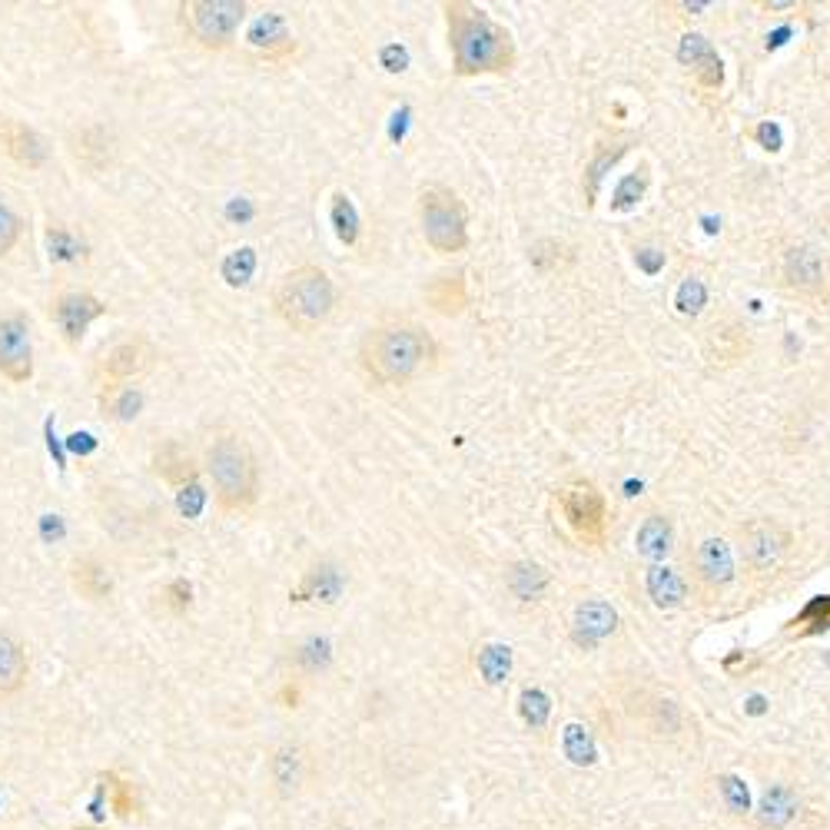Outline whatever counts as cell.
<instances>
[{
    "label": "cell",
    "mask_w": 830,
    "mask_h": 830,
    "mask_svg": "<svg viewBox=\"0 0 830 830\" xmlns=\"http://www.w3.org/2000/svg\"><path fill=\"white\" fill-rule=\"evenodd\" d=\"M356 359L372 386L402 389L432 366L435 339L412 319H382L362 336Z\"/></svg>",
    "instance_id": "obj_1"
},
{
    "label": "cell",
    "mask_w": 830,
    "mask_h": 830,
    "mask_svg": "<svg viewBox=\"0 0 830 830\" xmlns=\"http://www.w3.org/2000/svg\"><path fill=\"white\" fill-rule=\"evenodd\" d=\"M445 27H449L452 70L459 77L508 74L518 60L512 34L469 0H445Z\"/></svg>",
    "instance_id": "obj_2"
},
{
    "label": "cell",
    "mask_w": 830,
    "mask_h": 830,
    "mask_svg": "<svg viewBox=\"0 0 830 830\" xmlns=\"http://www.w3.org/2000/svg\"><path fill=\"white\" fill-rule=\"evenodd\" d=\"M200 465L223 515H249L259 505V459L243 432L216 429L203 445Z\"/></svg>",
    "instance_id": "obj_3"
},
{
    "label": "cell",
    "mask_w": 830,
    "mask_h": 830,
    "mask_svg": "<svg viewBox=\"0 0 830 830\" xmlns=\"http://www.w3.org/2000/svg\"><path fill=\"white\" fill-rule=\"evenodd\" d=\"M339 303V289L323 266L303 263L279 279L273 289V316L293 332L323 329Z\"/></svg>",
    "instance_id": "obj_4"
},
{
    "label": "cell",
    "mask_w": 830,
    "mask_h": 830,
    "mask_svg": "<svg viewBox=\"0 0 830 830\" xmlns=\"http://www.w3.org/2000/svg\"><path fill=\"white\" fill-rule=\"evenodd\" d=\"M246 10V0H180L176 27L186 37V44H193L203 54H226L236 47Z\"/></svg>",
    "instance_id": "obj_5"
},
{
    "label": "cell",
    "mask_w": 830,
    "mask_h": 830,
    "mask_svg": "<svg viewBox=\"0 0 830 830\" xmlns=\"http://www.w3.org/2000/svg\"><path fill=\"white\" fill-rule=\"evenodd\" d=\"M419 223L435 253L452 256L469 246V210L449 186L432 183L419 193Z\"/></svg>",
    "instance_id": "obj_6"
},
{
    "label": "cell",
    "mask_w": 830,
    "mask_h": 830,
    "mask_svg": "<svg viewBox=\"0 0 830 830\" xmlns=\"http://www.w3.org/2000/svg\"><path fill=\"white\" fill-rule=\"evenodd\" d=\"M110 313L107 299H100L87 286H57L47 299V319L54 323L60 342L67 349H80L93 323Z\"/></svg>",
    "instance_id": "obj_7"
},
{
    "label": "cell",
    "mask_w": 830,
    "mask_h": 830,
    "mask_svg": "<svg viewBox=\"0 0 830 830\" xmlns=\"http://www.w3.org/2000/svg\"><path fill=\"white\" fill-rule=\"evenodd\" d=\"M160 352L150 336L143 332H127V336L113 339L107 349L93 362V386H133L147 372L157 366Z\"/></svg>",
    "instance_id": "obj_8"
},
{
    "label": "cell",
    "mask_w": 830,
    "mask_h": 830,
    "mask_svg": "<svg viewBox=\"0 0 830 830\" xmlns=\"http://www.w3.org/2000/svg\"><path fill=\"white\" fill-rule=\"evenodd\" d=\"M558 505H562L565 525L581 545L601 548L608 538V502L591 482H568L558 489Z\"/></svg>",
    "instance_id": "obj_9"
},
{
    "label": "cell",
    "mask_w": 830,
    "mask_h": 830,
    "mask_svg": "<svg viewBox=\"0 0 830 830\" xmlns=\"http://www.w3.org/2000/svg\"><path fill=\"white\" fill-rule=\"evenodd\" d=\"M34 372V323L24 309H4L0 313V379H7L10 386H27Z\"/></svg>",
    "instance_id": "obj_10"
},
{
    "label": "cell",
    "mask_w": 830,
    "mask_h": 830,
    "mask_svg": "<svg viewBox=\"0 0 830 830\" xmlns=\"http://www.w3.org/2000/svg\"><path fill=\"white\" fill-rule=\"evenodd\" d=\"M777 283L801 299H824L830 289L827 259L814 243H787L777 253Z\"/></svg>",
    "instance_id": "obj_11"
},
{
    "label": "cell",
    "mask_w": 830,
    "mask_h": 830,
    "mask_svg": "<svg viewBox=\"0 0 830 830\" xmlns=\"http://www.w3.org/2000/svg\"><path fill=\"white\" fill-rule=\"evenodd\" d=\"M794 545V535L774 518H751L741 525V555L744 565L754 575H771L784 565L787 552Z\"/></svg>",
    "instance_id": "obj_12"
},
{
    "label": "cell",
    "mask_w": 830,
    "mask_h": 830,
    "mask_svg": "<svg viewBox=\"0 0 830 830\" xmlns=\"http://www.w3.org/2000/svg\"><path fill=\"white\" fill-rule=\"evenodd\" d=\"M246 54L259 60V64H273V67H286L293 64L299 54V40L289 27V20L276 10H266L259 14L253 24L246 30Z\"/></svg>",
    "instance_id": "obj_13"
},
{
    "label": "cell",
    "mask_w": 830,
    "mask_h": 830,
    "mask_svg": "<svg viewBox=\"0 0 830 830\" xmlns=\"http://www.w3.org/2000/svg\"><path fill=\"white\" fill-rule=\"evenodd\" d=\"M0 150L10 163H17L20 170H44L54 157V143H50L37 127H30L27 120L0 113Z\"/></svg>",
    "instance_id": "obj_14"
},
{
    "label": "cell",
    "mask_w": 830,
    "mask_h": 830,
    "mask_svg": "<svg viewBox=\"0 0 830 830\" xmlns=\"http://www.w3.org/2000/svg\"><path fill=\"white\" fill-rule=\"evenodd\" d=\"M150 472L170 489H186V485L193 489L203 475V465L180 439H166L150 452Z\"/></svg>",
    "instance_id": "obj_15"
},
{
    "label": "cell",
    "mask_w": 830,
    "mask_h": 830,
    "mask_svg": "<svg viewBox=\"0 0 830 830\" xmlns=\"http://www.w3.org/2000/svg\"><path fill=\"white\" fill-rule=\"evenodd\" d=\"M694 581L704 591H724L734 581V558L724 538H704L691 555Z\"/></svg>",
    "instance_id": "obj_16"
},
{
    "label": "cell",
    "mask_w": 830,
    "mask_h": 830,
    "mask_svg": "<svg viewBox=\"0 0 830 830\" xmlns=\"http://www.w3.org/2000/svg\"><path fill=\"white\" fill-rule=\"evenodd\" d=\"M269 784H273V794L283 797V801H293V797L303 791L306 784V751L299 744H279L273 754H269Z\"/></svg>",
    "instance_id": "obj_17"
},
{
    "label": "cell",
    "mask_w": 830,
    "mask_h": 830,
    "mask_svg": "<svg viewBox=\"0 0 830 830\" xmlns=\"http://www.w3.org/2000/svg\"><path fill=\"white\" fill-rule=\"evenodd\" d=\"M678 60L681 67L691 70V77L701 83L704 90H721L724 83V64L718 57V50L708 37L701 34H684L678 44Z\"/></svg>",
    "instance_id": "obj_18"
},
{
    "label": "cell",
    "mask_w": 830,
    "mask_h": 830,
    "mask_svg": "<svg viewBox=\"0 0 830 830\" xmlns=\"http://www.w3.org/2000/svg\"><path fill=\"white\" fill-rule=\"evenodd\" d=\"M30 678V651L24 638L10 628H0V701L17 698Z\"/></svg>",
    "instance_id": "obj_19"
},
{
    "label": "cell",
    "mask_w": 830,
    "mask_h": 830,
    "mask_svg": "<svg viewBox=\"0 0 830 830\" xmlns=\"http://www.w3.org/2000/svg\"><path fill=\"white\" fill-rule=\"evenodd\" d=\"M67 575H70V585H74V591L83 601H107V598H113V588H117L110 565L97 555H77L74 562H70Z\"/></svg>",
    "instance_id": "obj_20"
},
{
    "label": "cell",
    "mask_w": 830,
    "mask_h": 830,
    "mask_svg": "<svg viewBox=\"0 0 830 830\" xmlns=\"http://www.w3.org/2000/svg\"><path fill=\"white\" fill-rule=\"evenodd\" d=\"M618 625V615H615V608L608 605V601H601V598H591V601H581V605L575 608V641L578 645H598V641H605L611 631H615Z\"/></svg>",
    "instance_id": "obj_21"
},
{
    "label": "cell",
    "mask_w": 830,
    "mask_h": 830,
    "mask_svg": "<svg viewBox=\"0 0 830 830\" xmlns=\"http://www.w3.org/2000/svg\"><path fill=\"white\" fill-rule=\"evenodd\" d=\"M97 406L107 422H133L147 406V396L137 382L133 386H103L97 389Z\"/></svg>",
    "instance_id": "obj_22"
},
{
    "label": "cell",
    "mask_w": 830,
    "mask_h": 830,
    "mask_svg": "<svg viewBox=\"0 0 830 830\" xmlns=\"http://www.w3.org/2000/svg\"><path fill=\"white\" fill-rule=\"evenodd\" d=\"M47 256L57 266H83L90 259V243L67 223L47 226Z\"/></svg>",
    "instance_id": "obj_23"
},
{
    "label": "cell",
    "mask_w": 830,
    "mask_h": 830,
    "mask_svg": "<svg viewBox=\"0 0 830 830\" xmlns=\"http://www.w3.org/2000/svg\"><path fill=\"white\" fill-rule=\"evenodd\" d=\"M505 585L518 601H535L545 595L548 585H552V575H548V568L538 562H515L505 572Z\"/></svg>",
    "instance_id": "obj_24"
},
{
    "label": "cell",
    "mask_w": 830,
    "mask_h": 830,
    "mask_svg": "<svg viewBox=\"0 0 830 830\" xmlns=\"http://www.w3.org/2000/svg\"><path fill=\"white\" fill-rule=\"evenodd\" d=\"M674 542V528H671V518L668 515H648L645 522H641L638 535H635V548L641 558H648V562H661L664 555H668V548Z\"/></svg>",
    "instance_id": "obj_25"
},
{
    "label": "cell",
    "mask_w": 830,
    "mask_h": 830,
    "mask_svg": "<svg viewBox=\"0 0 830 830\" xmlns=\"http://www.w3.org/2000/svg\"><path fill=\"white\" fill-rule=\"evenodd\" d=\"M645 588H648V598L655 601L658 608H681L684 598H688V585H684V578L674 572V568H664V565L648 568Z\"/></svg>",
    "instance_id": "obj_26"
},
{
    "label": "cell",
    "mask_w": 830,
    "mask_h": 830,
    "mask_svg": "<svg viewBox=\"0 0 830 830\" xmlns=\"http://www.w3.org/2000/svg\"><path fill=\"white\" fill-rule=\"evenodd\" d=\"M794 811H797V801L784 784L767 787L764 797H761V824L767 830H781L794 817Z\"/></svg>",
    "instance_id": "obj_27"
},
{
    "label": "cell",
    "mask_w": 830,
    "mask_h": 830,
    "mask_svg": "<svg viewBox=\"0 0 830 830\" xmlns=\"http://www.w3.org/2000/svg\"><path fill=\"white\" fill-rule=\"evenodd\" d=\"M332 226H336V236L342 246H356L359 243V213L346 193L332 196Z\"/></svg>",
    "instance_id": "obj_28"
},
{
    "label": "cell",
    "mask_w": 830,
    "mask_h": 830,
    "mask_svg": "<svg viewBox=\"0 0 830 830\" xmlns=\"http://www.w3.org/2000/svg\"><path fill=\"white\" fill-rule=\"evenodd\" d=\"M24 233H27V220L4 200V196H0V259L14 256V249L20 246V240H24Z\"/></svg>",
    "instance_id": "obj_29"
},
{
    "label": "cell",
    "mask_w": 830,
    "mask_h": 830,
    "mask_svg": "<svg viewBox=\"0 0 830 830\" xmlns=\"http://www.w3.org/2000/svg\"><path fill=\"white\" fill-rule=\"evenodd\" d=\"M479 671L489 684H502L512 671V648L505 645H485L479 651Z\"/></svg>",
    "instance_id": "obj_30"
},
{
    "label": "cell",
    "mask_w": 830,
    "mask_h": 830,
    "mask_svg": "<svg viewBox=\"0 0 830 830\" xmlns=\"http://www.w3.org/2000/svg\"><path fill=\"white\" fill-rule=\"evenodd\" d=\"M565 757L572 764H595V757H598V751H595V741H591V734L581 728V724H568L565 728Z\"/></svg>",
    "instance_id": "obj_31"
},
{
    "label": "cell",
    "mask_w": 830,
    "mask_h": 830,
    "mask_svg": "<svg viewBox=\"0 0 830 830\" xmlns=\"http://www.w3.org/2000/svg\"><path fill=\"white\" fill-rule=\"evenodd\" d=\"M628 150V140H615L611 147H601L598 150V157L591 160L588 166V203H595V193H598V183H601V176H605L608 166H615L621 153Z\"/></svg>",
    "instance_id": "obj_32"
},
{
    "label": "cell",
    "mask_w": 830,
    "mask_h": 830,
    "mask_svg": "<svg viewBox=\"0 0 830 830\" xmlns=\"http://www.w3.org/2000/svg\"><path fill=\"white\" fill-rule=\"evenodd\" d=\"M518 708H522V718L528 728H545L548 721V711H552V704H548V694L538 691V688H525L522 698H518Z\"/></svg>",
    "instance_id": "obj_33"
},
{
    "label": "cell",
    "mask_w": 830,
    "mask_h": 830,
    "mask_svg": "<svg viewBox=\"0 0 830 830\" xmlns=\"http://www.w3.org/2000/svg\"><path fill=\"white\" fill-rule=\"evenodd\" d=\"M704 303H708V286L701 283L698 276L694 279H684L681 289H678V296H674V306H678V313L681 316H698Z\"/></svg>",
    "instance_id": "obj_34"
},
{
    "label": "cell",
    "mask_w": 830,
    "mask_h": 830,
    "mask_svg": "<svg viewBox=\"0 0 830 830\" xmlns=\"http://www.w3.org/2000/svg\"><path fill=\"white\" fill-rule=\"evenodd\" d=\"M103 781H107V794H110L113 814L127 821L130 811H133V784L130 781H120L117 774H103Z\"/></svg>",
    "instance_id": "obj_35"
},
{
    "label": "cell",
    "mask_w": 830,
    "mask_h": 830,
    "mask_svg": "<svg viewBox=\"0 0 830 830\" xmlns=\"http://www.w3.org/2000/svg\"><path fill=\"white\" fill-rule=\"evenodd\" d=\"M718 787H721V797H724V804H728L734 814H744V811H751V794H747V784L741 781V777H734V774L721 777V781H718Z\"/></svg>",
    "instance_id": "obj_36"
},
{
    "label": "cell",
    "mask_w": 830,
    "mask_h": 830,
    "mask_svg": "<svg viewBox=\"0 0 830 830\" xmlns=\"http://www.w3.org/2000/svg\"><path fill=\"white\" fill-rule=\"evenodd\" d=\"M163 605L173 611V615H186L193 605V585L186 578H173L170 585L163 588Z\"/></svg>",
    "instance_id": "obj_37"
},
{
    "label": "cell",
    "mask_w": 830,
    "mask_h": 830,
    "mask_svg": "<svg viewBox=\"0 0 830 830\" xmlns=\"http://www.w3.org/2000/svg\"><path fill=\"white\" fill-rule=\"evenodd\" d=\"M645 186H648V170H638L631 173L625 183L618 186L615 193V210H628V206H635L641 196H645Z\"/></svg>",
    "instance_id": "obj_38"
},
{
    "label": "cell",
    "mask_w": 830,
    "mask_h": 830,
    "mask_svg": "<svg viewBox=\"0 0 830 830\" xmlns=\"http://www.w3.org/2000/svg\"><path fill=\"white\" fill-rule=\"evenodd\" d=\"M296 661L303 664L309 674L319 671V668H326V664H329V641L326 638H309L306 645L296 651Z\"/></svg>",
    "instance_id": "obj_39"
},
{
    "label": "cell",
    "mask_w": 830,
    "mask_h": 830,
    "mask_svg": "<svg viewBox=\"0 0 830 830\" xmlns=\"http://www.w3.org/2000/svg\"><path fill=\"white\" fill-rule=\"evenodd\" d=\"M655 724L664 731H678V708L671 701H658L655 704Z\"/></svg>",
    "instance_id": "obj_40"
},
{
    "label": "cell",
    "mask_w": 830,
    "mask_h": 830,
    "mask_svg": "<svg viewBox=\"0 0 830 830\" xmlns=\"http://www.w3.org/2000/svg\"><path fill=\"white\" fill-rule=\"evenodd\" d=\"M754 137L764 143V150H781V130H777L774 123H761V127L754 130Z\"/></svg>",
    "instance_id": "obj_41"
},
{
    "label": "cell",
    "mask_w": 830,
    "mask_h": 830,
    "mask_svg": "<svg viewBox=\"0 0 830 830\" xmlns=\"http://www.w3.org/2000/svg\"><path fill=\"white\" fill-rule=\"evenodd\" d=\"M386 60H389V70H406V50L389 47L386 50Z\"/></svg>",
    "instance_id": "obj_42"
},
{
    "label": "cell",
    "mask_w": 830,
    "mask_h": 830,
    "mask_svg": "<svg viewBox=\"0 0 830 830\" xmlns=\"http://www.w3.org/2000/svg\"><path fill=\"white\" fill-rule=\"evenodd\" d=\"M751 714H761L764 711V698H751V708H747Z\"/></svg>",
    "instance_id": "obj_43"
},
{
    "label": "cell",
    "mask_w": 830,
    "mask_h": 830,
    "mask_svg": "<svg viewBox=\"0 0 830 830\" xmlns=\"http://www.w3.org/2000/svg\"><path fill=\"white\" fill-rule=\"evenodd\" d=\"M74 830H103V827H90V824H87V827H74Z\"/></svg>",
    "instance_id": "obj_44"
},
{
    "label": "cell",
    "mask_w": 830,
    "mask_h": 830,
    "mask_svg": "<svg viewBox=\"0 0 830 830\" xmlns=\"http://www.w3.org/2000/svg\"><path fill=\"white\" fill-rule=\"evenodd\" d=\"M332 830H349V827H332Z\"/></svg>",
    "instance_id": "obj_45"
}]
</instances>
